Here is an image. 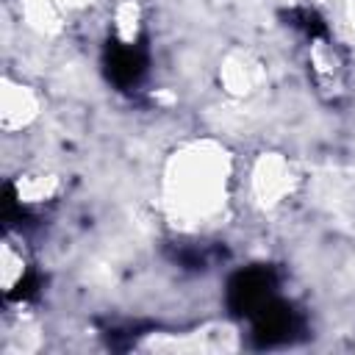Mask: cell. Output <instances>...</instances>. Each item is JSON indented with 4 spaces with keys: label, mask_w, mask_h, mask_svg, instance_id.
I'll use <instances>...</instances> for the list:
<instances>
[{
    "label": "cell",
    "mask_w": 355,
    "mask_h": 355,
    "mask_svg": "<svg viewBox=\"0 0 355 355\" xmlns=\"http://www.w3.org/2000/svg\"><path fill=\"white\" fill-rule=\"evenodd\" d=\"M227 178L230 164L219 147L208 141L183 147L172 155L164 178L169 211L186 222H205L216 216L227 197Z\"/></svg>",
    "instance_id": "obj_1"
},
{
    "label": "cell",
    "mask_w": 355,
    "mask_h": 355,
    "mask_svg": "<svg viewBox=\"0 0 355 355\" xmlns=\"http://www.w3.org/2000/svg\"><path fill=\"white\" fill-rule=\"evenodd\" d=\"M36 116H39V94L25 83L3 78V89H0V125H3V130H8V133L22 130Z\"/></svg>",
    "instance_id": "obj_2"
},
{
    "label": "cell",
    "mask_w": 355,
    "mask_h": 355,
    "mask_svg": "<svg viewBox=\"0 0 355 355\" xmlns=\"http://www.w3.org/2000/svg\"><path fill=\"white\" fill-rule=\"evenodd\" d=\"M252 189L261 197V202H266V205L280 202V197L291 189V166L280 155L261 158L252 172Z\"/></svg>",
    "instance_id": "obj_3"
},
{
    "label": "cell",
    "mask_w": 355,
    "mask_h": 355,
    "mask_svg": "<svg viewBox=\"0 0 355 355\" xmlns=\"http://www.w3.org/2000/svg\"><path fill=\"white\" fill-rule=\"evenodd\" d=\"M14 189H17V200L22 205H42V202H50L58 194L61 183L50 172H25V175L17 178Z\"/></svg>",
    "instance_id": "obj_4"
},
{
    "label": "cell",
    "mask_w": 355,
    "mask_h": 355,
    "mask_svg": "<svg viewBox=\"0 0 355 355\" xmlns=\"http://www.w3.org/2000/svg\"><path fill=\"white\" fill-rule=\"evenodd\" d=\"M28 272V258L22 252V247H17V241L6 239L3 241V255H0V280H3V291L14 294L17 286L25 280Z\"/></svg>",
    "instance_id": "obj_5"
},
{
    "label": "cell",
    "mask_w": 355,
    "mask_h": 355,
    "mask_svg": "<svg viewBox=\"0 0 355 355\" xmlns=\"http://www.w3.org/2000/svg\"><path fill=\"white\" fill-rule=\"evenodd\" d=\"M330 8H333L330 28H336L341 39H352L355 36V0H333Z\"/></svg>",
    "instance_id": "obj_6"
},
{
    "label": "cell",
    "mask_w": 355,
    "mask_h": 355,
    "mask_svg": "<svg viewBox=\"0 0 355 355\" xmlns=\"http://www.w3.org/2000/svg\"><path fill=\"white\" fill-rule=\"evenodd\" d=\"M114 28H116V33L125 39V42H130L133 36H136V31H139V6L133 3V0H128V3H122L119 8H116V14H114Z\"/></svg>",
    "instance_id": "obj_7"
}]
</instances>
